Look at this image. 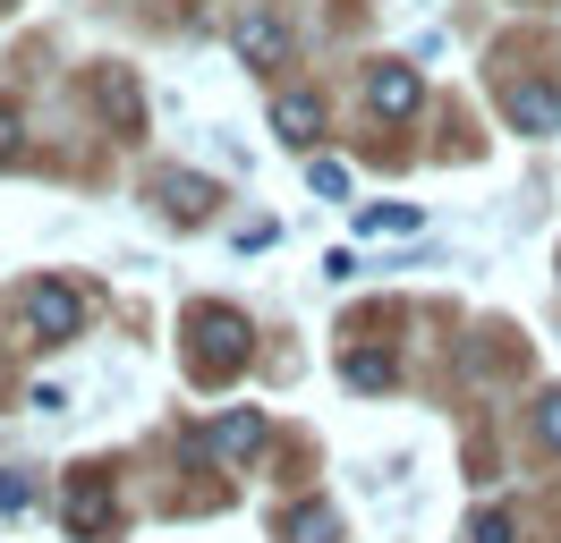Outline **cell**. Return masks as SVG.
I'll use <instances>...</instances> for the list:
<instances>
[{
	"label": "cell",
	"mask_w": 561,
	"mask_h": 543,
	"mask_svg": "<svg viewBox=\"0 0 561 543\" xmlns=\"http://www.w3.org/2000/svg\"><path fill=\"white\" fill-rule=\"evenodd\" d=\"M273 128L289 136V145H316V128H323V102H316V94H280V102H273Z\"/></svg>",
	"instance_id": "7"
},
{
	"label": "cell",
	"mask_w": 561,
	"mask_h": 543,
	"mask_svg": "<svg viewBox=\"0 0 561 543\" xmlns=\"http://www.w3.org/2000/svg\"><path fill=\"white\" fill-rule=\"evenodd\" d=\"M18 145H26V119H18V102H0V162H18Z\"/></svg>",
	"instance_id": "14"
},
{
	"label": "cell",
	"mask_w": 561,
	"mask_h": 543,
	"mask_svg": "<svg viewBox=\"0 0 561 543\" xmlns=\"http://www.w3.org/2000/svg\"><path fill=\"white\" fill-rule=\"evenodd\" d=\"M468 543H511V518H502V509H477V527H468Z\"/></svg>",
	"instance_id": "15"
},
{
	"label": "cell",
	"mask_w": 561,
	"mask_h": 543,
	"mask_svg": "<svg viewBox=\"0 0 561 543\" xmlns=\"http://www.w3.org/2000/svg\"><path fill=\"white\" fill-rule=\"evenodd\" d=\"M26 501H35V484H26L18 467H0V509H26Z\"/></svg>",
	"instance_id": "16"
},
{
	"label": "cell",
	"mask_w": 561,
	"mask_h": 543,
	"mask_svg": "<svg viewBox=\"0 0 561 543\" xmlns=\"http://www.w3.org/2000/svg\"><path fill=\"white\" fill-rule=\"evenodd\" d=\"M162 212H171V221H205L213 187H205V178H171V187H162Z\"/></svg>",
	"instance_id": "10"
},
{
	"label": "cell",
	"mask_w": 561,
	"mask_h": 543,
	"mask_svg": "<svg viewBox=\"0 0 561 543\" xmlns=\"http://www.w3.org/2000/svg\"><path fill=\"white\" fill-rule=\"evenodd\" d=\"M280 535H289V543H341V518H332V509H289Z\"/></svg>",
	"instance_id": "11"
},
{
	"label": "cell",
	"mask_w": 561,
	"mask_h": 543,
	"mask_svg": "<svg viewBox=\"0 0 561 543\" xmlns=\"http://www.w3.org/2000/svg\"><path fill=\"white\" fill-rule=\"evenodd\" d=\"M350 382H357V391H383V382H391V357H366V348H357V357H350Z\"/></svg>",
	"instance_id": "13"
},
{
	"label": "cell",
	"mask_w": 561,
	"mask_h": 543,
	"mask_svg": "<svg viewBox=\"0 0 561 543\" xmlns=\"http://www.w3.org/2000/svg\"><path fill=\"white\" fill-rule=\"evenodd\" d=\"M417 68H375V77H366V102H375V111H383V119H409V111H417Z\"/></svg>",
	"instance_id": "5"
},
{
	"label": "cell",
	"mask_w": 561,
	"mask_h": 543,
	"mask_svg": "<svg viewBox=\"0 0 561 543\" xmlns=\"http://www.w3.org/2000/svg\"><path fill=\"white\" fill-rule=\"evenodd\" d=\"M103 518H111V493H103V475H77V484H69V527H77V535H94Z\"/></svg>",
	"instance_id": "9"
},
{
	"label": "cell",
	"mask_w": 561,
	"mask_h": 543,
	"mask_svg": "<svg viewBox=\"0 0 561 543\" xmlns=\"http://www.w3.org/2000/svg\"><path fill=\"white\" fill-rule=\"evenodd\" d=\"M536 434H545V450H561V391L536 407Z\"/></svg>",
	"instance_id": "17"
},
{
	"label": "cell",
	"mask_w": 561,
	"mask_h": 543,
	"mask_svg": "<svg viewBox=\"0 0 561 543\" xmlns=\"http://www.w3.org/2000/svg\"><path fill=\"white\" fill-rule=\"evenodd\" d=\"M26 323H35L43 339H69L77 323H85V298H77L69 280H35V289H26Z\"/></svg>",
	"instance_id": "2"
},
{
	"label": "cell",
	"mask_w": 561,
	"mask_h": 543,
	"mask_svg": "<svg viewBox=\"0 0 561 543\" xmlns=\"http://www.w3.org/2000/svg\"><path fill=\"white\" fill-rule=\"evenodd\" d=\"M307 187L316 196H350V162H307Z\"/></svg>",
	"instance_id": "12"
},
{
	"label": "cell",
	"mask_w": 561,
	"mask_h": 543,
	"mask_svg": "<svg viewBox=\"0 0 561 543\" xmlns=\"http://www.w3.org/2000/svg\"><path fill=\"white\" fill-rule=\"evenodd\" d=\"M511 128H527V136H553V128H561V94L545 85V77L511 85Z\"/></svg>",
	"instance_id": "3"
},
{
	"label": "cell",
	"mask_w": 561,
	"mask_h": 543,
	"mask_svg": "<svg viewBox=\"0 0 561 543\" xmlns=\"http://www.w3.org/2000/svg\"><path fill=\"white\" fill-rule=\"evenodd\" d=\"M196 357H205V373H230L247 357V323L230 305H196Z\"/></svg>",
	"instance_id": "1"
},
{
	"label": "cell",
	"mask_w": 561,
	"mask_h": 543,
	"mask_svg": "<svg viewBox=\"0 0 561 543\" xmlns=\"http://www.w3.org/2000/svg\"><path fill=\"white\" fill-rule=\"evenodd\" d=\"M213 450H221V459H247V450H264V416H255V407L221 416V425H213Z\"/></svg>",
	"instance_id": "8"
},
{
	"label": "cell",
	"mask_w": 561,
	"mask_h": 543,
	"mask_svg": "<svg viewBox=\"0 0 561 543\" xmlns=\"http://www.w3.org/2000/svg\"><path fill=\"white\" fill-rule=\"evenodd\" d=\"M425 230V204H357V238H400Z\"/></svg>",
	"instance_id": "6"
},
{
	"label": "cell",
	"mask_w": 561,
	"mask_h": 543,
	"mask_svg": "<svg viewBox=\"0 0 561 543\" xmlns=\"http://www.w3.org/2000/svg\"><path fill=\"white\" fill-rule=\"evenodd\" d=\"M239 60H247V68H280V60H289V26H280V18H264V9H255V18H239Z\"/></svg>",
	"instance_id": "4"
}]
</instances>
